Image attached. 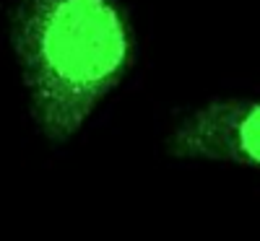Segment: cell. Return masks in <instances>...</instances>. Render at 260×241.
I'll list each match as a JSON object with an SVG mask.
<instances>
[{"mask_svg": "<svg viewBox=\"0 0 260 241\" xmlns=\"http://www.w3.org/2000/svg\"><path fill=\"white\" fill-rule=\"evenodd\" d=\"M164 153L175 161L224 164L260 174V94L213 96L172 125Z\"/></svg>", "mask_w": 260, "mask_h": 241, "instance_id": "obj_2", "label": "cell"}, {"mask_svg": "<svg viewBox=\"0 0 260 241\" xmlns=\"http://www.w3.org/2000/svg\"><path fill=\"white\" fill-rule=\"evenodd\" d=\"M11 47L37 133L65 145L125 83L138 39L122 0H18Z\"/></svg>", "mask_w": 260, "mask_h": 241, "instance_id": "obj_1", "label": "cell"}]
</instances>
